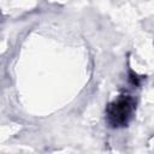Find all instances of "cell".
Masks as SVG:
<instances>
[{"label": "cell", "instance_id": "6da1fadb", "mask_svg": "<svg viewBox=\"0 0 154 154\" xmlns=\"http://www.w3.org/2000/svg\"><path fill=\"white\" fill-rule=\"evenodd\" d=\"M135 108V102L129 96H122L107 107V120L112 126H124Z\"/></svg>", "mask_w": 154, "mask_h": 154}]
</instances>
